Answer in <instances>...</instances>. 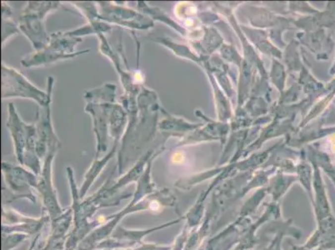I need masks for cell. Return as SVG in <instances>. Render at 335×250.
<instances>
[{
  "mask_svg": "<svg viewBox=\"0 0 335 250\" xmlns=\"http://www.w3.org/2000/svg\"><path fill=\"white\" fill-rule=\"evenodd\" d=\"M83 41L82 38L69 36L65 32H56L50 35L49 45L21 60L25 68L49 65L60 60H70L89 52V50L76 51V45Z\"/></svg>",
  "mask_w": 335,
  "mask_h": 250,
  "instance_id": "cell-1",
  "label": "cell"
},
{
  "mask_svg": "<svg viewBox=\"0 0 335 250\" xmlns=\"http://www.w3.org/2000/svg\"><path fill=\"white\" fill-rule=\"evenodd\" d=\"M55 79L48 78L47 91H42L29 82L15 68L2 63V99L21 98L34 100L40 107H45L52 102L53 86Z\"/></svg>",
  "mask_w": 335,
  "mask_h": 250,
  "instance_id": "cell-2",
  "label": "cell"
},
{
  "mask_svg": "<svg viewBox=\"0 0 335 250\" xmlns=\"http://www.w3.org/2000/svg\"><path fill=\"white\" fill-rule=\"evenodd\" d=\"M60 2H29L24 8L18 29L30 40L35 51L45 49L50 41L45 30L46 16L60 7Z\"/></svg>",
  "mask_w": 335,
  "mask_h": 250,
  "instance_id": "cell-3",
  "label": "cell"
},
{
  "mask_svg": "<svg viewBox=\"0 0 335 250\" xmlns=\"http://www.w3.org/2000/svg\"><path fill=\"white\" fill-rule=\"evenodd\" d=\"M98 19L128 29L145 30L154 26V21L138 10L117 5L113 2H98Z\"/></svg>",
  "mask_w": 335,
  "mask_h": 250,
  "instance_id": "cell-4",
  "label": "cell"
},
{
  "mask_svg": "<svg viewBox=\"0 0 335 250\" xmlns=\"http://www.w3.org/2000/svg\"><path fill=\"white\" fill-rule=\"evenodd\" d=\"M114 104L102 100L87 101L85 112L91 115L94 131L97 138L95 159H99L100 154L107 151L110 115Z\"/></svg>",
  "mask_w": 335,
  "mask_h": 250,
  "instance_id": "cell-5",
  "label": "cell"
},
{
  "mask_svg": "<svg viewBox=\"0 0 335 250\" xmlns=\"http://www.w3.org/2000/svg\"><path fill=\"white\" fill-rule=\"evenodd\" d=\"M37 130L36 152L38 156L45 159L48 152L60 149L61 142L55 133L51 119V102L47 106L37 110L36 122Z\"/></svg>",
  "mask_w": 335,
  "mask_h": 250,
  "instance_id": "cell-6",
  "label": "cell"
},
{
  "mask_svg": "<svg viewBox=\"0 0 335 250\" xmlns=\"http://www.w3.org/2000/svg\"><path fill=\"white\" fill-rule=\"evenodd\" d=\"M57 152L58 151L55 150L48 152L43 165L42 172L40 175L36 187L37 189L42 194L44 204L47 208L49 216L52 219V221H55V219H58L63 214V209L58 204L52 184L53 160Z\"/></svg>",
  "mask_w": 335,
  "mask_h": 250,
  "instance_id": "cell-7",
  "label": "cell"
},
{
  "mask_svg": "<svg viewBox=\"0 0 335 250\" xmlns=\"http://www.w3.org/2000/svg\"><path fill=\"white\" fill-rule=\"evenodd\" d=\"M2 171L8 187L19 197H29L34 200L32 187L36 188L39 180L35 174H32L24 168L9 163H2Z\"/></svg>",
  "mask_w": 335,
  "mask_h": 250,
  "instance_id": "cell-8",
  "label": "cell"
},
{
  "mask_svg": "<svg viewBox=\"0 0 335 250\" xmlns=\"http://www.w3.org/2000/svg\"><path fill=\"white\" fill-rule=\"evenodd\" d=\"M8 120L6 125L13 140L17 160L21 165H24V150L29 133V124L21 120L16 111L15 106L12 103L8 104Z\"/></svg>",
  "mask_w": 335,
  "mask_h": 250,
  "instance_id": "cell-9",
  "label": "cell"
},
{
  "mask_svg": "<svg viewBox=\"0 0 335 250\" xmlns=\"http://www.w3.org/2000/svg\"><path fill=\"white\" fill-rule=\"evenodd\" d=\"M128 122V113L121 104H114L110 115L109 132L114 143H118L122 138L124 127Z\"/></svg>",
  "mask_w": 335,
  "mask_h": 250,
  "instance_id": "cell-10",
  "label": "cell"
},
{
  "mask_svg": "<svg viewBox=\"0 0 335 250\" xmlns=\"http://www.w3.org/2000/svg\"><path fill=\"white\" fill-rule=\"evenodd\" d=\"M118 145V143H113V148L111 149V151L106 156L104 157L101 159H95V161L92 164L89 170H88V172L85 175V177H84V185H82L81 188L79 191V198H83L86 194L87 191L89 190L90 186L93 185V183L95 182V180L100 175L101 170L105 168V165L108 164V162L110 161V159L114 156Z\"/></svg>",
  "mask_w": 335,
  "mask_h": 250,
  "instance_id": "cell-11",
  "label": "cell"
},
{
  "mask_svg": "<svg viewBox=\"0 0 335 250\" xmlns=\"http://www.w3.org/2000/svg\"><path fill=\"white\" fill-rule=\"evenodd\" d=\"M160 110H161V112L165 115V118L158 124V128L163 132L173 133V134H175L174 133H177L179 132L183 133L186 131L191 130L193 128H196L197 126H199V125L188 124L182 119L171 116L167 112H165V110L162 108Z\"/></svg>",
  "mask_w": 335,
  "mask_h": 250,
  "instance_id": "cell-12",
  "label": "cell"
},
{
  "mask_svg": "<svg viewBox=\"0 0 335 250\" xmlns=\"http://www.w3.org/2000/svg\"><path fill=\"white\" fill-rule=\"evenodd\" d=\"M137 9L139 13H141L144 15L150 17L153 21L155 20L161 21L163 23H165L166 24H169L171 27H173V29H175L178 32H180L181 34H183V29L181 28L179 25L176 24L175 22H173L169 16L166 15L165 12H163L161 9L156 7H151V6L148 5L145 2H141L139 1L137 3Z\"/></svg>",
  "mask_w": 335,
  "mask_h": 250,
  "instance_id": "cell-13",
  "label": "cell"
},
{
  "mask_svg": "<svg viewBox=\"0 0 335 250\" xmlns=\"http://www.w3.org/2000/svg\"><path fill=\"white\" fill-rule=\"evenodd\" d=\"M112 29V27L110 24H108L105 21L96 19V20L90 21L89 24L80 27L79 29L71 30V31L65 32L66 34L69 36L76 37V38H81L84 35L91 34H104L105 32H110Z\"/></svg>",
  "mask_w": 335,
  "mask_h": 250,
  "instance_id": "cell-14",
  "label": "cell"
},
{
  "mask_svg": "<svg viewBox=\"0 0 335 250\" xmlns=\"http://www.w3.org/2000/svg\"><path fill=\"white\" fill-rule=\"evenodd\" d=\"M116 86L111 83H105V85L93 89L90 91H87L84 94V99L87 101L90 100H102V101L111 102L115 101Z\"/></svg>",
  "mask_w": 335,
  "mask_h": 250,
  "instance_id": "cell-15",
  "label": "cell"
},
{
  "mask_svg": "<svg viewBox=\"0 0 335 250\" xmlns=\"http://www.w3.org/2000/svg\"><path fill=\"white\" fill-rule=\"evenodd\" d=\"M12 14V10L10 7L6 4L4 2L2 3V44L4 45L6 39L9 38L12 34H17L19 31L18 25H16L13 21L11 20L10 17Z\"/></svg>",
  "mask_w": 335,
  "mask_h": 250,
  "instance_id": "cell-16",
  "label": "cell"
},
{
  "mask_svg": "<svg viewBox=\"0 0 335 250\" xmlns=\"http://www.w3.org/2000/svg\"><path fill=\"white\" fill-rule=\"evenodd\" d=\"M27 238L24 234H13L8 235V237H3V250H11L17 246L19 243L24 241Z\"/></svg>",
  "mask_w": 335,
  "mask_h": 250,
  "instance_id": "cell-17",
  "label": "cell"
},
{
  "mask_svg": "<svg viewBox=\"0 0 335 250\" xmlns=\"http://www.w3.org/2000/svg\"><path fill=\"white\" fill-rule=\"evenodd\" d=\"M39 239V236H38V238H37L36 240H34V243H33V245H31V247H30V250H36L37 249V240Z\"/></svg>",
  "mask_w": 335,
  "mask_h": 250,
  "instance_id": "cell-18",
  "label": "cell"
}]
</instances>
